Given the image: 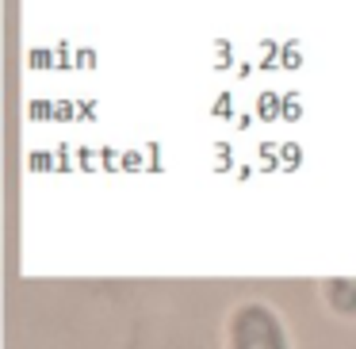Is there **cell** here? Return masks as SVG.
Wrapping results in <instances>:
<instances>
[{"mask_svg":"<svg viewBox=\"0 0 356 349\" xmlns=\"http://www.w3.org/2000/svg\"><path fill=\"white\" fill-rule=\"evenodd\" d=\"M257 119H265V123L283 119V96H276V92H261L257 96Z\"/></svg>","mask_w":356,"mask_h":349,"instance_id":"6da1fadb","label":"cell"},{"mask_svg":"<svg viewBox=\"0 0 356 349\" xmlns=\"http://www.w3.org/2000/svg\"><path fill=\"white\" fill-rule=\"evenodd\" d=\"M299 165H303V146H299V142H283L280 146V169L283 173H295Z\"/></svg>","mask_w":356,"mask_h":349,"instance_id":"7a4b0ae2","label":"cell"},{"mask_svg":"<svg viewBox=\"0 0 356 349\" xmlns=\"http://www.w3.org/2000/svg\"><path fill=\"white\" fill-rule=\"evenodd\" d=\"M215 173H238V165H234V150H230V142H223V138L215 142Z\"/></svg>","mask_w":356,"mask_h":349,"instance_id":"3957f363","label":"cell"},{"mask_svg":"<svg viewBox=\"0 0 356 349\" xmlns=\"http://www.w3.org/2000/svg\"><path fill=\"white\" fill-rule=\"evenodd\" d=\"M27 62H31V69H58V54L54 50H46V46H35L31 54H27Z\"/></svg>","mask_w":356,"mask_h":349,"instance_id":"277c9868","label":"cell"},{"mask_svg":"<svg viewBox=\"0 0 356 349\" xmlns=\"http://www.w3.org/2000/svg\"><path fill=\"white\" fill-rule=\"evenodd\" d=\"M230 66H234V42L215 39V73H226Z\"/></svg>","mask_w":356,"mask_h":349,"instance_id":"5b68a950","label":"cell"},{"mask_svg":"<svg viewBox=\"0 0 356 349\" xmlns=\"http://www.w3.org/2000/svg\"><path fill=\"white\" fill-rule=\"evenodd\" d=\"M280 66V46H276V39H261V66L265 73H272V69Z\"/></svg>","mask_w":356,"mask_h":349,"instance_id":"8992f818","label":"cell"},{"mask_svg":"<svg viewBox=\"0 0 356 349\" xmlns=\"http://www.w3.org/2000/svg\"><path fill=\"white\" fill-rule=\"evenodd\" d=\"M299 66H303V50H299L295 39H288L280 46V69H299Z\"/></svg>","mask_w":356,"mask_h":349,"instance_id":"52a82bcc","label":"cell"},{"mask_svg":"<svg viewBox=\"0 0 356 349\" xmlns=\"http://www.w3.org/2000/svg\"><path fill=\"white\" fill-rule=\"evenodd\" d=\"M257 154H261V169H265V173H276V169H280V146H276V142H261Z\"/></svg>","mask_w":356,"mask_h":349,"instance_id":"ba28073f","label":"cell"},{"mask_svg":"<svg viewBox=\"0 0 356 349\" xmlns=\"http://www.w3.org/2000/svg\"><path fill=\"white\" fill-rule=\"evenodd\" d=\"M283 119H288V123H299V119H303V96H299V92H283Z\"/></svg>","mask_w":356,"mask_h":349,"instance_id":"9c48e42d","label":"cell"},{"mask_svg":"<svg viewBox=\"0 0 356 349\" xmlns=\"http://www.w3.org/2000/svg\"><path fill=\"white\" fill-rule=\"evenodd\" d=\"M211 116H215V119H230L234 116V96H230V92H218V96H215Z\"/></svg>","mask_w":356,"mask_h":349,"instance_id":"30bf717a","label":"cell"},{"mask_svg":"<svg viewBox=\"0 0 356 349\" xmlns=\"http://www.w3.org/2000/svg\"><path fill=\"white\" fill-rule=\"evenodd\" d=\"M54 54H58V69H77V50L69 46L66 39H62L58 46H54Z\"/></svg>","mask_w":356,"mask_h":349,"instance_id":"8fae6325","label":"cell"},{"mask_svg":"<svg viewBox=\"0 0 356 349\" xmlns=\"http://www.w3.org/2000/svg\"><path fill=\"white\" fill-rule=\"evenodd\" d=\"M27 111H31V119H39V123L42 119H54V104H50V100H31Z\"/></svg>","mask_w":356,"mask_h":349,"instance_id":"7c38bea8","label":"cell"},{"mask_svg":"<svg viewBox=\"0 0 356 349\" xmlns=\"http://www.w3.org/2000/svg\"><path fill=\"white\" fill-rule=\"evenodd\" d=\"M27 165H31V169H58V161H50L46 150H35L31 158H27Z\"/></svg>","mask_w":356,"mask_h":349,"instance_id":"4fadbf2b","label":"cell"},{"mask_svg":"<svg viewBox=\"0 0 356 349\" xmlns=\"http://www.w3.org/2000/svg\"><path fill=\"white\" fill-rule=\"evenodd\" d=\"M54 119H77V104L73 100H58L54 104Z\"/></svg>","mask_w":356,"mask_h":349,"instance_id":"5bb4252c","label":"cell"},{"mask_svg":"<svg viewBox=\"0 0 356 349\" xmlns=\"http://www.w3.org/2000/svg\"><path fill=\"white\" fill-rule=\"evenodd\" d=\"M77 69H96V50H88V46L77 50Z\"/></svg>","mask_w":356,"mask_h":349,"instance_id":"9a60e30c","label":"cell"},{"mask_svg":"<svg viewBox=\"0 0 356 349\" xmlns=\"http://www.w3.org/2000/svg\"><path fill=\"white\" fill-rule=\"evenodd\" d=\"M69 154H73V150H69L66 142H62V146L54 150V161H58V169H73V161H69Z\"/></svg>","mask_w":356,"mask_h":349,"instance_id":"2e32d148","label":"cell"},{"mask_svg":"<svg viewBox=\"0 0 356 349\" xmlns=\"http://www.w3.org/2000/svg\"><path fill=\"white\" fill-rule=\"evenodd\" d=\"M142 165H146V161H142L138 150H127V154H123V169H142Z\"/></svg>","mask_w":356,"mask_h":349,"instance_id":"e0dca14e","label":"cell"},{"mask_svg":"<svg viewBox=\"0 0 356 349\" xmlns=\"http://www.w3.org/2000/svg\"><path fill=\"white\" fill-rule=\"evenodd\" d=\"M100 158H104V165H108V169H119V165H123V158H119L115 150H108V146L100 150Z\"/></svg>","mask_w":356,"mask_h":349,"instance_id":"ac0fdd59","label":"cell"},{"mask_svg":"<svg viewBox=\"0 0 356 349\" xmlns=\"http://www.w3.org/2000/svg\"><path fill=\"white\" fill-rule=\"evenodd\" d=\"M92 158H96V154H92L88 146H81V150H77V165H81V169H92V165H96Z\"/></svg>","mask_w":356,"mask_h":349,"instance_id":"d6986e66","label":"cell"},{"mask_svg":"<svg viewBox=\"0 0 356 349\" xmlns=\"http://www.w3.org/2000/svg\"><path fill=\"white\" fill-rule=\"evenodd\" d=\"M146 169H153V173L161 169V146H158V142H149V165Z\"/></svg>","mask_w":356,"mask_h":349,"instance_id":"ffe728a7","label":"cell"},{"mask_svg":"<svg viewBox=\"0 0 356 349\" xmlns=\"http://www.w3.org/2000/svg\"><path fill=\"white\" fill-rule=\"evenodd\" d=\"M77 119H96V104L81 100V104H77Z\"/></svg>","mask_w":356,"mask_h":349,"instance_id":"44dd1931","label":"cell"},{"mask_svg":"<svg viewBox=\"0 0 356 349\" xmlns=\"http://www.w3.org/2000/svg\"><path fill=\"white\" fill-rule=\"evenodd\" d=\"M234 73H238V81H245V77H253V73H257V66H249V62H241V66L234 69Z\"/></svg>","mask_w":356,"mask_h":349,"instance_id":"7402d4cb","label":"cell"},{"mask_svg":"<svg viewBox=\"0 0 356 349\" xmlns=\"http://www.w3.org/2000/svg\"><path fill=\"white\" fill-rule=\"evenodd\" d=\"M253 119H257L253 111H241V116H238V127H241V131H249V127H253Z\"/></svg>","mask_w":356,"mask_h":349,"instance_id":"603a6c76","label":"cell"},{"mask_svg":"<svg viewBox=\"0 0 356 349\" xmlns=\"http://www.w3.org/2000/svg\"><path fill=\"white\" fill-rule=\"evenodd\" d=\"M253 173H257V169H253V165H238V181H249V177H253Z\"/></svg>","mask_w":356,"mask_h":349,"instance_id":"cb8c5ba5","label":"cell"}]
</instances>
